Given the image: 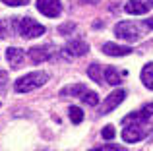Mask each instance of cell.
<instances>
[{"label":"cell","mask_w":153,"mask_h":151,"mask_svg":"<svg viewBox=\"0 0 153 151\" xmlns=\"http://www.w3.org/2000/svg\"><path fill=\"white\" fill-rule=\"evenodd\" d=\"M47 81H49V74L47 72H31V74H25L23 78H19L14 83V89L18 93H29V91L45 85Z\"/></svg>","instance_id":"6da1fadb"},{"label":"cell","mask_w":153,"mask_h":151,"mask_svg":"<svg viewBox=\"0 0 153 151\" xmlns=\"http://www.w3.org/2000/svg\"><path fill=\"white\" fill-rule=\"evenodd\" d=\"M18 33L25 39H35V37L45 35V25L37 23L31 18H19L18 19Z\"/></svg>","instance_id":"7a4b0ae2"},{"label":"cell","mask_w":153,"mask_h":151,"mask_svg":"<svg viewBox=\"0 0 153 151\" xmlns=\"http://www.w3.org/2000/svg\"><path fill=\"white\" fill-rule=\"evenodd\" d=\"M114 33H116V37H118V39L128 41V43L140 41V35H142V33H140V29H138V25L132 23V21H120V23H116Z\"/></svg>","instance_id":"3957f363"},{"label":"cell","mask_w":153,"mask_h":151,"mask_svg":"<svg viewBox=\"0 0 153 151\" xmlns=\"http://www.w3.org/2000/svg\"><path fill=\"white\" fill-rule=\"evenodd\" d=\"M126 128L122 130V140L128 144H136V141L143 140L147 136V128L143 126V122H132V124H124Z\"/></svg>","instance_id":"277c9868"},{"label":"cell","mask_w":153,"mask_h":151,"mask_svg":"<svg viewBox=\"0 0 153 151\" xmlns=\"http://www.w3.org/2000/svg\"><path fill=\"white\" fill-rule=\"evenodd\" d=\"M37 10L47 18H58L62 12V4L60 0H37Z\"/></svg>","instance_id":"5b68a950"},{"label":"cell","mask_w":153,"mask_h":151,"mask_svg":"<svg viewBox=\"0 0 153 151\" xmlns=\"http://www.w3.org/2000/svg\"><path fill=\"white\" fill-rule=\"evenodd\" d=\"M124 97H126V91H124V89L112 91V93L105 99V103H103V107H101V114H108L112 109H116V107L124 101Z\"/></svg>","instance_id":"8992f818"},{"label":"cell","mask_w":153,"mask_h":151,"mask_svg":"<svg viewBox=\"0 0 153 151\" xmlns=\"http://www.w3.org/2000/svg\"><path fill=\"white\" fill-rule=\"evenodd\" d=\"M52 54H54V50H52L51 45H41V47L29 49V58L33 62H45L49 58H52Z\"/></svg>","instance_id":"52a82bcc"},{"label":"cell","mask_w":153,"mask_h":151,"mask_svg":"<svg viewBox=\"0 0 153 151\" xmlns=\"http://www.w3.org/2000/svg\"><path fill=\"white\" fill-rule=\"evenodd\" d=\"M153 116V103H149V105H146L142 110H138V113H132L128 114V116L122 118V124H130V122H146L147 118Z\"/></svg>","instance_id":"ba28073f"},{"label":"cell","mask_w":153,"mask_h":151,"mask_svg":"<svg viewBox=\"0 0 153 151\" xmlns=\"http://www.w3.org/2000/svg\"><path fill=\"white\" fill-rule=\"evenodd\" d=\"M87 50H89V47H87V43L82 41V39H74V41H70L64 47V53H66L68 56H83V54H87Z\"/></svg>","instance_id":"9c48e42d"},{"label":"cell","mask_w":153,"mask_h":151,"mask_svg":"<svg viewBox=\"0 0 153 151\" xmlns=\"http://www.w3.org/2000/svg\"><path fill=\"white\" fill-rule=\"evenodd\" d=\"M103 53L108 56H126L132 53L130 47H122V45H114V43H105L103 45Z\"/></svg>","instance_id":"30bf717a"},{"label":"cell","mask_w":153,"mask_h":151,"mask_svg":"<svg viewBox=\"0 0 153 151\" xmlns=\"http://www.w3.org/2000/svg\"><path fill=\"white\" fill-rule=\"evenodd\" d=\"M124 10H126L128 14L142 16V14H147V10H149V4H146L143 0H130V2H126Z\"/></svg>","instance_id":"8fae6325"},{"label":"cell","mask_w":153,"mask_h":151,"mask_svg":"<svg viewBox=\"0 0 153 151\" xmlns=\"http://www.w3.org/2000/svg\"><path fill=\"white\" fill-rule=\"evenodd\" d=\"M87 91V87L83 83H72V85H66L64 89H60V97H82Z\"/></svg>","instance_id":"7c38bea8"},{"label":"cell","mask_w":153,"mask_h":151,"mask_svg":"<svg viewBox=\"0 0 153 151\" xmlns=\"http://www.w3.org/2000/svg\"><path fill=\"white\" fill-rule=\"evenodd\" d=\"M6 58H8V62H10L12 68H19L22 62H23V50L16 49V47H10V49L6 50Z\"/></svg>","instance_id":"4fadbf2b"},{"label":"cell","mask_w":153,"mask_h":151,"mask_svg":"<svg viewBox=\"0 0 153 151\" xmlns=\"http://www.w3.org/2000/svg\"><path fill=\"white\" fill-rule=\"evenodd\" d=\"M120 81H122V78H120L118 70L112 68V66L105 68V83H108V85H118Z\"/></svg>","instance_id":"5bb4252c"},{"label":"cell","mask_w":153,"mask_h":151,"mask_svg":"<svg viewBox=\"0 0 153 151\" xmlns=\"http://www.w3.org/2000/svg\"><path fill=\"white\" fill-rule=\"evenodd\" d=\"M87 76L97 83H105V70L99 64H91L89 68H87Z\"/></svg>","instance_id":"9a60e30c"},{"label":"cell","mask_w":153,"mask_h":151,"mask_svg":"<svg viewBox=\"0 0 153 151\" xmlns=\"http://www.w3.org/2000/svg\"><path fill=\"white\" fill-rule=\"evenodd\" d=\"M142 81H143V85H146L147 89H153V62H149V64L143 66V70H142Z\"/></svg>","instance_id":"2e32d148"},{"label":"cell","mask_w":153,"mask_h":151,"mask_svg":"<svg viewBox=\"0 0 153 151\" xmlns=\"http://www.w3.org/2000/svg\"><path fill=\"white\" fill-rule=\"evenodd\" d=\"M82 99L85 105H89V107H95V105H99V95L95 93V91H85V93L82 95Z\"/></svg>","instance_id":"e0dca14e"},{"label":"cell","mask_w":153,"mask_h":151,"mask_svg":"<svg viewBox=\"0 0 153 151\" xmlns=\"http://www.w3.org/2000/svg\"><path fill=\"white\" fill-rule=\"evenodd\" d=\"M68 114H70V120L74 122V124H79V122L83 120V113H82V109H78V107H70Z\"/></svg>","instance_id":"ac0fdd59"},{"label":"cell","mask_w":153,"mask_h":151,"mask_svg":"<svg viewBox=\"0 0 153 151\" xmlns=\"http://www.w3.org/2000/svg\"><path fill=\"white\" fill-rule=\"evenodd\" d=\"M101 136L105 138V140H112V138H114V128H112V126H105Z\"/></svg>","instance_id":"d6986e66"},{"label":"cell","mask_w":153,"mask_h":151,"mask_svg":"<svg viewBox=\"0 0 153 151\" xmlns=\"http://www.w3.org/2000/svg\"><path fill=\"white\" fill-rule=\"evenodd\" d=\"M6 87H8V74L0 70V93L6 91Z\"/></svg>","instance_id":"ffe728a7"},{"label":"cell","mask_w":153,"mask_h":151,"mask_svg":"<svg viewBox=\"0 0 153 151\" xmlns=\"http://www.w3.org/2000/svg\"><path fill=\"white\" fill-rule=\"evenodd\" d=\"M95 151H124V147H120V145H112V144H107L103 145V147L95 149Z\"/></svg>","instance_id":"44dd1931"},{"label":"cell","mask_w":153,"mask_h":151,"mask_svg":"<svg viewBox=\"0 0 153 151\" xmlns=\"http://www.w3.org/2000/svg\"><path fill=\"white\" fill-rule=\"evenodd\" d=\"M2 2L8 6H25V4H29V0H2Z\"/></svg>","instance_id":"7402d4cb"},{"label":"cell","mask_w":153,"mask_h":151,"mask_svg":"<svg viewBox=\"0 0 153 151\" xmlns=\"http://www.w3.org/2000/svg\"><path fill=\"white\" fill-rule=\"evenodd\" d=\"M72 29H74V25L70 23V25H64V27H60V33H66V31H72Z\"/></svg>","instance_id":"603a6c76"},{"label":"cell","mask_w":153,"mask_h":151,"mask_svg":"<svg viewBox=\"0 0 153 151\" xmlns=\"http://www.w3.org/2000/svg\"><path fill=\"white\" fill-rule=\"evenodd\" d=\"M2 37H6V27H4V23L0 21V39Z\"/></svg>","instance_id":"cb8c5ba5"},{"label":"cell","mask_w":153,"mask_h":151,"mask_svg":"<svg viewBox=\"0 0 153 151\" xmlns=\"http://www.w3.org/2000/svg\"><path fill=\"white\" fill-rule=\"evenodd\" d=\"M146 25H147V27H151V29H153V19H146Z\"/></svg>","instance_id":"d4e9b609"},{"label":"cell","mask_w":153,"mask_h":151,"mask_svg":"<svg viewBox=\"0 0 153 151\" xmlns=\"http://www.w3.org/2000/svg\"><path fill=\"white\" fill-rule=\"evenodd\" d=\"M146 4H149V6H153V0H143Z\"/></svg>","instance_id":"484cf974"}]
</instances>
